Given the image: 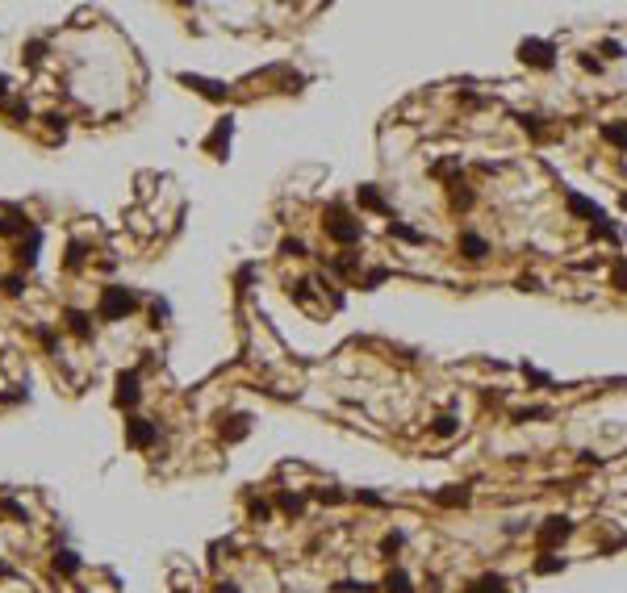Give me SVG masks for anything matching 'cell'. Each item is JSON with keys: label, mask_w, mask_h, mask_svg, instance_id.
<instances>
[{"label": "cell", "mask_w": 627, "mask_h": 593, "mask_svg": "<svg viewBox=\"0 0 627 593\" xmlns=\"http://www.w3.org/2000/svg\"><path fill=\"white\" fill-rule=\"evenodd\" d=\"M230 134H234V121H230V117H222V121L213 125V134H209L205 151H209L213 159H226V151H230Z\"/></svg>", "instance_id": "7"}, {"label": "cell", "mask_w": 627, "mask_h": 593, "mask_svg": "<svg viewBox=\"0 0 627 593\" xmlns=\"http://www.w3.org/2000/svg\"><path fill=\"white\" fill-rule=\"evenodd\" d=\"M389 238H398V242H414V247H418V242H427V234H423V230H414V226H406V222H398V217L389 222Z\"/></svg>", "instance_id": "17"}, {"label": "cell", "mask_w": 627, "mask_h": 593, "mask_svg": "<svg viewBox=\"0 0 627 593\" xmlns=\"http://www.w3.org/2000/svg\"><path fill=\"white\" fill-rule=\"evenodd\" d=\"M0 577H13V569H8V564H4V560H0Z\"/></svg>", "instance_id": "50"}, {"label": "cell", "mask_w": 627, "mask_h": 593, "mask_svg": "<svg viewBox=\"0 0 627 593\" xmlns=\"http://www.w3.org/2000/svg\"><path fill=\"white\" fill-rule=\"evenodd\" d=\"M598 50H603L607 59H619V54H624V46H619L615 38H603V46H598Z\"/></svg>", "instance_id": "40"}, {"label": "cell", "mask_w": 627, "mask_h": 593, "mask_svg": "<svg viewBox=\"0 0 627 593\" xmlns=\"http://www.w3.org/2000/svg\"><path fill=\"white\" fill-rule=\"evenodd\" d=\"M50 564H54V573H63V577H75V573H80V556H75L71 548H59Z\"/></svg>", "instance_id": "18"}, {"label": "cell", "mask_w": 627, "mask_h": 593, "mask_svg": "<svg viewBox=\"0 0 627 593\" xmlns=\"http://www.w3.org/2000/svg\"><path fill=\"white\" fill-rule=\"evenodd\" d=\"M402 548H406V531H389V535L381 539V556H385V560H393Z\"/></svg>", "instance_id": "26"}, {"label": "cell", "mask_w": 627, "mask_h": 593, "mask_svg": "<svg viewBox=\"0 0 627 593\" xmlns=\"http://www.w3.org/2000/svg\"><path fill=\"white\" fill-rule=\"evenodd\" d=\"M598 134H603V142H611V146L627 151V121H607Z\"/></svg>", "instance_id": "22"}, {"label": "cell", "mask_w": 627, "mask_h": 593, "mask_svg": "<svg viewBox=\"0 0 627 593\" xmlns=\"http://www.w3.org/2000/svg\"><path fill=\"white\" fill-rule=\"evenodd\" d=\"M314 498H318V502H326V506H339V502H347V493H339V489H326V485H318V489H314Z\"/></svg>", "instance_id": "33"}, {"label": "cell", "mask_w": 627, "mask_h": 593, "mask_svg": "<svg viewBox=\"0 0 627 593\" xmlns=\"http://www.w3.org/2000/svg\"><path fill=\"white\" fill-rule=\"evenodd\" d=\"M356 502H364V506H385V498H381V493H368V489H360Z\"/></svg>", "instance_id": "43"}, {"label": "cell", "mask_w": 627, "mask_h": 593, "mask_svg": "<svg viewBox=\"0 0 627 593\" xmlns=\"http://www.w3.org/2000/svg\"><path fill=\"white\" fill-rule=\"evenodd\" d=\"M276 506H280V514H289V518H301V514H305V498H301V493H276Z\"/></svg>", "instance_id": "21"}, {"label": "cell", "mask_w": 627, "mask_h": 593, "mask_svg": "<svg viewBox=\"0 0 627 593\" xmlns=\"http://www.w3.org/2000/svg\"><path fill=\"white\" fill-rule=\"evenodd\" d=\"M611 280H615V288H619V293H627V259H619V263L611 268Z\"/></svg>", "instance_id": "36"}, {"label": "cell", "mask_w": 627, "mask_h": 593, "mask_svg": "<svg viewBox=\"0 0 627 593\" xmlns=\"http://www.w3.org/2000/svg\"><path fill=\"white\" fill-rule=\"evenodd\" d=\"M46 125H50V130H59V134H63V130H67V117H63V113H46Z\"/></svg>", "instance_id": "44"}, {"label": "cell", "mask_w": 627, "mask_h": 593, "mask_svg": "<svg viewBox=\"0 0 627 593\" xmlns=\"http://www.w3.org/2000/svg\"><path fill=\"white\" fill-rule=\"evenodd\" d=\"M4 100H8V75L0 71V105H4Z\"/></svg>", "instance_id": "49"}, {"label": "cell", "mask_w": 627, "mask_h": 593, "mask_svg": "<svg viewBox=\"0 0 627 593\" xmlns=\"http://www.w3.org/2000/svg\"><path fill=\"white\" fill-rule=\"evenodd\" d=\"M582 67H586V71H594V75H598V71H603V63H598V59H594V54H582Z\"/></svg>", "instance_id": "47"}, {"label": "cell", "mask_w": 627, "mask_h": 593, "mask_svg": "<svg viewBox=\"0 0 627 593\" xmlns=\"http://www.w3.org/2000/svg\"><path fill=\"white\" fill-rule=\"evenodd\" d=\"M473 201H477V192H473V188L452 184V209H456V213H469V209H473Z\"/></svg>", "instance_id": "24"}, {"label": "cell", "mask_w": 627, "mask_h": 593, "mask_svg": "<svg viewBox=\"0 0 627 593\" xmlns=\"http://www.w3.org/2000/svg\"><path fill=\"white\" fill-rule=\"evenodd\" d=\"M460 255H464V259H473V263H477V259H485V255H490V238H485V234H477V230H464V234H460Z\"/></svg>", "instance_id": "10"}, {"label": "cell", "mask_w": 627, "mask_h": 593, "mask_svg": "<svg viewBox=\"0 0 627 593\" xmlns=\"http://www.w3.org/2000/svg\"><path fill=\"white\" fill-rule=\"evenodd\" d=\"M0 284H4V293H8V297H21V293H25V280H21V276H4Z\"/></svg>", "instance_id": "38"}, {"label": "cell", "mask_w": 627, "mask_h": 593, "mask_svg": "<svg viewBox=\"0 0 627 593\" xmlns=\"http://www.w3.org/2000/svg\"><path fill=\"white\" fill-rule=\"evenodd\" d=\"M21 63H25V67H42V63H46V42H42V38L25 42V46H21Z\"/></svg>", "instance_id": "19"}, {"label": "cell", "mask_w": 627, "mask_h": 593, "mask_svg": "<svg viewBox=\"0 0 627 593\" xmlns=\"http://www.w3.org/2000/svg\"><path fill=\"white\" fill-rule=\"evenodd\" d=\"M590 234H598V238H611V242H619V230L611 226V217H607V213H603L598 222H590Z\"/></svg>", "instance_id": "27"}, {"label": "cell", "mask_w": 627, "mask_h": 593, "mask_svg": "<svg viewBox=\"0 0 627 593\" xmlns=\"http://www.w3.org/2000/svg\"><path fill=\"white\" fill-rule=\"evenodd\" d=\"M25 230H29V222H25V217H17V213L0 217V234H25Z\"/></svg>", "instance_id": "30"}, {"label": "cell", "mask_w": 627, "mask_h": 593, "mask_svg": "<svg viewBox=\"0 0 627 593\" xmlns=\"http://www.w3.org/2000/svg\"><path fill=\"white\" fill-rule=\"evenodd\" d=\"M565 209L577 213V217H586V222H598V217H603V209H598L594 201H586L582 192H565Z\"/></svg>", "instance_id": "13"}, {"label": "cell", "mask_w": 627, "mask_h": 593, "mask_svg": "<svg viewBox=\"0 0 627 593\" xmlns=\"http://www.w3.org/2000/svg\"><path fill=\"white\" fill-rule=\"evenodd\" d=\"M624 209H627V192H624Z\"/></svg>", "instance_id": "51"}, {"label": "cell", "mask_w": 627, "mask_h": 593, "mask_svg": "<svg viewBox=\"0 0 627 593\" xmlns=\"http://www.w3.org/2000/svg\"><path fill=\"white\" fill-rule=\"evenodd\" d=\"M151 314H155V326H159V322H163L172 309H167V301H159V297H155V301H151Z\"/></svg>", "instance_id": "42"}, {"label": "cell", "mask_w": 627, "mask_h": 593, "mask_svg": "<svg viewBox=\"0 0 627 593\" xmlns=\"http://www.w3.org/2000/svg\"><path fill=\"white\" fill-rule=\"evenodd\" d=\"M126 443L130 447H138V452H146V447H155L159 443V422H151V418H126Z\"/></svg>", "instance_id": "6"}, {"label": "cell", "mask_w": 627, "mask_h": 593, "mask_svg": "<svg viewBox=\"0 0 627 593\" xmlns=\"http://www.w3.org/2000/svg\"><path fill=\"white\" fill-rule=\"evenodd\" d=\"M8 109H13V117H21V121L29 117V105H25V100H8Z\"/></svg>", "instance_id": "45"}, {"label": "cell", "mask_w": 627, "mask_h": 593, "mask_svg": "<svg viewBox=\"0 0 627 593\" xmlns=\"http://www.w3.org/2000/svg\"><path fill=\"white\" fill-rule=\"evenodd\" d=\"M356 201H360V209H368V213H393L377 184H360V188H356Z\"/></svg>", "instance_id": "9"}, {"label": "cell", "mask_w": 627, "mask_h": 593, "mask_svg": "<svg viewBox=\"0 0 627 593\" xmlns=\"http://www.w3.org/2000/svg\"><path fill=\"white\" fill-rule=\"evenodd\" d=\"M188 88H197L201 96H209V100H226V84H218V79H201V75H180Z\"/></svg>", "instance_id": "14"}, {"label": "cell", "mask_w": 627, "mask_h": 593, "mask_svg": "<svg viewBox=\"0 0 627 593\" xmlns=\"http://www.w3.org/2000/svg\"><path fill=\"white\" fill-rule=\"evenodd\" d=\"M322 230H326L339 247H356V242L364 238V226L347 213V205H343V201H331V205H326V213H322Z\"/></svg>", "instance_id": "1"}, {"label": "cell", "mask_w": 627, "mask_h": 593, "mask_svg": "<svg viewBox=\"0 0 627 593\" xmlns=\"http://www.w3.org/2000/svg\"><path fill=\"white\" fill-rule=\"evenodd\" d=\"M218 431H222L226 443H239V439L251 435V418H247V414H222V426H218Z\"/></svg>", "instance_id": "8"}, {"label": "cell", "mask_w": 627, "mask_h": 593, "mask_svg": "<svg viewBox=\"0 0 627 593\" xmlns=\"http://www.w3.org/2000/svg\"><path fill=\"white\" fill-rule=\"evenodd\" d=\"M431 435H435V439H452V435H460V418H456V414H439V418L431 422Z\"/></svg>", "instance_id": "20"}, {"label": "cell", "mask_w": 627, "mask_h": 593, "mask_svg": "<svg viewBox=\"0 0 627 593\" xmlns=\"http://www.w3.org/2000/svg\"><path fill=\"white\" fill-rule=\"evenodd\" d=\"M63 322H67V330H71L75 339H92V318H88L84 309H67Z\"/></svg>", "instance_id": "16"}, {"label": "cell", "mask_w": 627, "mask_h": 593, "mask_svg": "<svg viewBox=\"0 0 627 593\" xmlns=\"http://www.w3.org/2000/svg\"><path fill=\"white\" fill-rule=\"evenodd\" d=\"M536 573H540V577H552V573H565V560H561V556H540V560H536Z\"/></svg>", "instance_id": "29"}, {"label": "cell", "mask_w": 627, "mask_h": 593, "mask_svg": "<svg viewBox=\"0 0 627 593\" xmlns=\"http://www.w3.org/2000/svg\"><path fill=\"white\" fill-rule=\"evenodd\" d=\"M519 59L536 71H552L557 67V46L544 42V38H527V42H519Z\"/></svg>", "instance_id": "4"}, {"label": "cell", "mask_w": 627, "mask_h": 593, "mask_svg": "<svg viewBox=\"0 0 627 593\" xmlns=\"http://www.w3.org/2000/svg\"><path fill=\"white\" fill-rule=\"evenodd\" d=\"M247 514H251L255 523H264V518H272V506H268V502H259V498H251V502H247Z\"/></svg>", "instance_id": "34"}, {"label": "cell", "mask_w": 627, "mask_h": 593, "mask_svg": "<svg viewBox=\"0 0 627 593\" xmlns=\"http://www.w3.org/2000/svg\"><path fill=\"white\" fill-rule=\"evenodd\" d=\"M519 125H523L527 134H536V138H544V117H536V113H523V117H519Z\"/></svg>", "instance_id": "31"}, {"label": "cell", "mask_w": 627, "mask_h": 593, "mask_svg": "<svg viewBox=\"0 0 627 593\" xmlns=\"http://www.w3.org/2000/svg\"><path fill=\"white\" fill-rule=\"evenodd\" d=\"M138 309V293L134 288H126V284H109V288H100V301H96V314L105 318V322H121L126 314H134Z\"/></svg>", "instance_id": "2"}, {"label": "cell", "mask_w": 627, "mask_h": 593, "mask_svg": "<svg viewBox=\"0 0 627 593\" xmlns=\"http://www.w3.org/2000/svg\"><path fill=\"white\" fill-rule=\"evenodd\" d=\"M523 376H527L531 385H540V389H548V385H552V376H548V372H536V368H527V364H523Z\"/></svg>", "instance_id": "39"}, {"label": "cell", "mask_w": 627, "mask_h": 593, "mask_svg": "<svg viewBox=\"0 0 627 593\" xmlns=\"http://www.w3.org/2000/svg\"><path fill=\"white\" fill-rule=\"evenodd\" d=\"M335 593H372V585H368V581H339Z\"/></svg>", "instance_id": "37"}, {"label": "cell", "mask_w": 627, "mask_h": 593, "mask_svg": "<svg viewBox=\"0 0 627 593\" xmlns=\"http://www.w3.org/2000/svg\"><path fill=\"white\" fill-rule=\"evenodd\" d=\"M38 251H42V230H38V226H29V230H25V238H21V263H25V268H33V263H38Z\"/></svg>", "instance_id": "15"}, {"label": "cell", "mask_w": 627, "mask_h": 593, "mask_svg": "<svg viewBox=\"0 0 627 593\" xmlns=\"http://www.w3.org/2000/svg\"><path fill=\"white\" fill-rule=\"evenodd\" d=\"M213 593H239V585H234V581H218V585H213Z\"/></svg>", "instance_id": "48"}, {"label": "cell", "mask_w": 627, "mask_h": 593, "mask_svg": "<svg viewBox=\"0 0 627 593\" xmlns=\"http://www.w3.org/2000/svg\"><path fill=\"white\" fill-rule=\"evenodd\" d=\"M569 535H573V518L552 514V518H544V527L536 531V544H540V552H544V556H552V548H561Z\"/></svg>", "instance_id": "3"}, {"label": "cell", "mask_w": 627, "mask_h": 593, "mask_svg": "<svg viewBox=\"0 0 627 593\" xmlns=\"http://www.w3.org/2000/svg\"><path fill=\"white\" fill-rule=\"evenodd\" d=\"M385 280H389V268H372V272L360 280V288H381Z\"/></svg>", "instance_id": "32"}, {"label": "cell", "mask_w": 627, "mask_h": 593, "mask_svg": "<svg viewBox=\"0 0 627 593\" xmlns=\"http://www.w3.org/2000/svg\"><path fill=\"white\" fill-rule=\"evenodd\" d=\"M519 288H523V293H540V280H536V276H519Z\"/></svg>", "instance_id": "46"}, {"label": "cell", "mask_w": 627, "mask_h": 593, "mask_svg": "<svg viewBox=\"0 0 627 593\" xmlns=\"http://www.w3.org/2000/svg\"><path fill=\"white\" fill-rule=\"evenodd\" d=\"M80 263H84V247L71 242V247H67V268H80Z\"/></svg>", "instance_id": "41"}, {"label": "cell", "mask_w": 627, "mask_h": 593, "mask_svg": "<svg viewBox=\"0 0 627 593\" xmlns=\"http://www.w3.org/2000/svg\"><path fill=\"white\" fill-rule=\"evenodd\" d=\"M385 593H414V581H410V573H402V569H393L389 577H385Z\"/></svg>", "instance_id": "23"}, {"label": "cell", "mask_w": 627, "mask_h": 593, "mask_svg": "<svg viewBox=\"0 0 627 593\" xmlns=\"http://www.w3.org/2000/svg\"><path fill=\"white\" fill-rule=\"evenodd\" d=\"M138 397H142V376H138V368L117 372V380H113V406H117V410H134Z\"/></svg>", "instance_id": "5"}, {"label": "cell", "mask_w": 627, "mask_h": 593, "mask_svg": "<svg viewBox=\"0 0 627 593\" xmlns=\"http://www.w3.org/2000/svg\"><path fill=\"white\" fill-rule=\"evenodd\" d=\"M280 255H289V259H305V255H310V247H305L301 238H280Z\"/></svg>", "instance_id": "28"}, {"label": "cell", "mask_w": 627, "mask_h": 593, "mask_svg": "<svg viewBox=\"0 0 627 593\" xmlns=\"http://www.w3.org/2000/svg\"><path fill=\"white\" fill-rule=\"evenodd\" d=\"M464 593H511V581H506L502 573H481V577L469 581Z\"/></svg>", "instance_id": "11"}, {"label": "cell", "mask_w": 627, "mask_h": 593, "mask_svg": "<svg viewBox=\"0 0 627 593\" xmlns=\"http://www.w3.org/2000/svg\"><path fill=\"white\" fill-rule=\"evenodd\" d=\"M536 418H552V410H548V406H527V410H515V414H511V422H519V426H527V422H536Z\"/></svg>", "instance_id": "25"}, {"label": "cell", "mask_w": 627, "mask_h": 593, "mask_svg": "<svg viewBox=\"0 0 627 593\" xmlns=\"http://www.w3.org/2000/svg\"><path fill=\"white\" fill-rule=\"evenodd\" d=\"M331 272H339V276H352V272H356V255H343V259H331Z\"/></svg>", "instance_id": "35"}, {"label": "cell", "mask_w": 627, "mask_h": 593, "mask_svg": "<svg viewBox=\"0 0 627 593\" xmlns=\"http://www.w3.org/2000/svg\"><path fill=\"white\" fill-rule=\"evenodd\" d=\"M469 502H473V485H448L444 493H435V506H444V510H456Z\"/></svg>", "instance_id": "12"}]
</instances>
